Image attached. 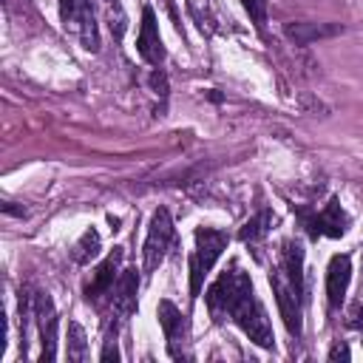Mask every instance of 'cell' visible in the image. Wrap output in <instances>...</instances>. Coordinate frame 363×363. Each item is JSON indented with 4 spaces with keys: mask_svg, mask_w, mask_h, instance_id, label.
<instances>
[{
    "mask_svg": "<svg viewBox=\"0 0 363 363\" xmlns=\"http://www.w3.org/2000/svg\"><path fill=\"white\" fill-rule=\"evenodd\" d=\"M204 303H207V312L213 315L216 323L233 320L255 346H261V349L275 346V332H272V323L267 318V309L258 301L250 275L238 264H230V269H224L207 286Z\"/></svg>",
    "mask_w": 363,
    "mask_h": 363,
    "instance_id": "cell-1",
    "label": "cell"
},
{
    "mask_svg": "<svg viewBox=\"0 0 363 363\" xmlns=\"http://www.w3.org/2000/svg\"><path fill=\"white\" fill-rule=\"evenodd\" d=\"M227 233L216 227H196L193 233V252H190V301L201 295L204 278L227 250Z\"/></svg>",
    "mask_w": 363,
    "mask_h": 363,
    "instance_id": "cell-2",
    "label": "cell"
},
{
    "mask_svg": "<svg viewBox=\"0 0 363 363\" xmlns=\"http://www.w3.org/2000/svg\"><path fill=\"white\" fill-rule=\"evenodd\" d=\"M60 20H62V28L71 31L85 51H99L94 0H60Z\"/></svg>",
    "mask_w": 363,
    "mask_h": 363,
    "instance_id": "cell-3",
    "label": "cell"
},
{
    "mask_svg": "<svg viewBox=\"0 0 363 363\" xmlns=\"http://www.w3.org/2000/svg\"><path fill=\"white\" fill-rule=\"evenodd\" d=\"M269 286H272V295H275V303H278V312L284 318V326L292 337H301L303 332V292L275 267L269 272Z\"/></svg>",
    "mask_w": 363,
    "mask_h": 363,
    "instance_id": "cell-4",
    "label": "cell"
},
{
    "mask_svg": "<svg viewBox=\"0 0 363 363\" xmlns=\"http://www.w3.org/2000/svg\"><path fill=\"white\" fill-rule=\"evenodd\" d=\"M173 241V218L164 207H159L147 224V235H145V244H142V269L150 275L159 269V264L164 261L167 255V247Z\"/></svg>",
    "mask_w": 363,
    "mask_h": 363,
    "instance_id": "cell-5",
    "label": "cell"
},
{
    "mask_svg": "<svg viewBox=\"0 0 363 363\" xmlns=\"http://www.w3.org/2000/svg\"><path fill=\"white\" fill-rule=\"evenodd\" d=\"M298 216H301V224L306 227L309 238H318V235L340 238V235H346V230H349V216H346V210L340 207L337 199H329V201H326L320 210H315V213L298 210Z\"/></svg>",
    "mask_w": 363,
    "mask_h": 363,
    "instance_id": "cell-6",
    "label": "cell"
},
{
    "mask_svg": "<svg viewBox=\"0 0 363 363\" xmlns=\"http://www.w3.org/2000/svg\"><path fill=\"white\" fill-rule=\"evenodd\" d=\"M31 315L37 320V332H40V360H57V309L48 292H34L31 295Z\"/></svg>",
    "mask_w": 363,
    "mask_h": 363,
    "instance_id": "cell-7",
    "label": "cell"
},
{
    "mask_svg": "<svg viewBox=\"0 0 363 363\" xmlns=\"http://www.w3.org/2000/svg\"><path fill=\"white\" fill-rule=\"evenodd\" d=\"M136 51L147 65H162L164 62V45H162V34H159V23L150 6L142 9V23H139V37H136Z\"/></svg>",
    "mask_w": 363,
    "mask_h": 363,
    "instance_id": "cell-8",
    "label": "cell"
},
{
    "mask_svg": "<svg viewBox=\"0 0 363 363\" xmlns=\"http://www.w3.org/2000/svg\"><path fill=\"white\" fill-rule=\"evenodd\" d=\"M156 318H159V326H162V332H164V337H167V352H170V357H182L179 343H184V335H187L184 315L176 309L173 301L164 298V301H159V306H156Z\"/></svg>",
    "mask_w": 363,
    "mask_h": 363,
    "instance_id": "cell-9",
    "label": "cell"
},
{
    "mask_svg": "<svg viewBox=\"0 0 363 363\" xmlns=\"http://www.w3.org/2000/svg\"><path fill=\"white\" fill-rule=\"evenodd\" d=\"M349 281H352V261H349V255H332V261L326 267V301H329L332 309H337L343 303Z\"/></svg>",
    "mask_w": 363,
    "mask_h": 363,
    "instance_id": "cell-10",
    "label": "cell"
},
{
    "mask_svg": "<svg viewBox=\"0 0 363 363\" xmlns=\"http://www.w3.org/2000/svg\"><path fill=\"white\" fill-rule=\"evenodd\" d=\"M119 261H122V247H113V252H108L105 261H99V267H96L94 275H91V284L85 286V298H88L91 303H96L102 295H108V292L113 289V284H116L113 275H116Z\"/></svg>",
    "mask_w": 363,
    "mask_h": 363,
    "instance_id": "cell-11",
    "label": "cell"
},
{
    "mask_svg": "<svg viewBox=\"0 0 363 363\" xmlns=\"http://www.w3.org/2000/svg\"><path fill=\"white\" fill-rule=\"evenodd\" d=\"M136 292H139V275L136 269L119 272L113 289H111V306L119 318H130L136 312Z\"/></svg>",
    "mask_w": 363,
    "mask_h": 363,
    "instance_id": "cell-12",
    "label": "cell"
},
{
    "mask_svg": "<svg viewBox=\"0 0 363 363\" xmlns=\"http://www.w3.org/2000/svg\"><path fill=\"white\" fill-rule=\"evenodd\" d=\"M335 34H340V26H323V23H295V26H286V37L301 43V45H309L315 40L335 37Z\"/></svg>",
    "mask_w": 363,
    "mask_h": 363,
    "instance_id": "cell-13",
    "label": "cell"
},
{
    "mask_svg": "<svg viewBox=\"0 0 363 363\" xmlns=\"http://www.w3.org/2000/svg\"><path fill=\"white\" fill-rule=\"evenodd\" d=\"M99 247H102L99 233H96L94 227H88V230L77 238V244H74V250H71V258H74L77 264H91V258L99 255Z\"/></svg>",
    "mask_w": 363,
    "mask_h": 363,
    "instance_id": "cell-14",
    "label": "cell"
},
{
    "mask_svg": "<svg viewBox=\"0 0 363 363\" xmlns=\"http://www.w3.org/2000/svg\"><path fill=\"white\" fill-rule=\"evenodd\" d=\"M269 227H272V213H269V210H261V213H255L250 221H244L238 238H241L244 244H255V241H261V238L269 233Z\"/></svg>",
    "mask_w": 363,
    "mask_h": 363,
    "instance_id": "cell-15",
    "label": "cell"
},
{
    "mask_svg": "<svg viewBox=\"0 0 363 363\" xmlns=\"http://www.w3.org/2000/svg\"><path fill=\"white\" fill-rule=\"evenodd\" d=\"M65 354H68V360H77V363L88 357V340H85V329H82L77 320H71V323H68Z\"/></svg>",
    "mask_w": 363,
    "mask_h": 363,
    "instance_id": "cell-16",
    "label": "cell"
},
{
    "mask_svg": "<svg viewBox=\"0 0 363 363\" xmlns=\"http://www.w3.org/2000/svg\"><path fill=\"white\" fill-rule=\"evenodd\" d=\"M241 6L250 14V20L255 23V28H264V23H267V0H241Z\"/></svg>",
    "mask_w": 363,
    "mask_h": 363,
    "instance_id": "cell-17",
    "label": "cell"
},
{
    "mask_svg": "<svg viewBox=\"0 0 363 363\" xmlns=\"http://www.w3.org/2000/svg\"><path fill=\"white\" fill-rule=\"evenodd\" d=\"M99 360H119V349H116V335H111L105 340V349L99 352Z\"/></svg>",
    "mask_w": 363,
    "mask_h": 363,
    "instance_id": "cell-18",
    "label": "cell"
},
{
    "mask_svg": "<svg viewBox=\"0 0 363 363\" xmlns=\"http://www.w3.org/2000/svg\"><path fill=\"white\" fill-rule=\"evenodd\" d=\"M352 354H349V346L346 343H335L332 349H329V360H349Z\"/></svg>",
    "mask_w": 363,
    "mask_h": 363,
    "instance_id": "cell-19",
    "label": "cell"
},
{
    "mask_svg": "<svg viewBox=\"0 0 363 363\" xmlns=\"http://www.w3.org/2000/svg\"><path fill=\"white\" fill-rule=\"evenodd\" d=\"M352 326H354V329H363V309H360V312L354 315V320H352Z\"/></svg>",
    "mask_w": 363,
    "mask_h": 363,
    "instance_id": "cell-20",
    "label": "cell"
}]
</instances>
